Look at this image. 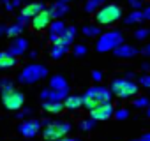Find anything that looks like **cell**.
<instances>
[{
	"mask_svg": "<svg viewBox=\"0 0 150 141\" xmlns=\"http://www.w3.org/2000/svg\"><path fill=\"white\" fill-rule=\"evenodd\" d=\"M111 92L120 99H127L138 94V85L127 78H118L111 83Z\"/></svg>",
	"mask_w": 150,
	"mask_h": 141,
	"instance_id": "6da1fadb",
	"label": "cell"
},
{
	"mask_svg": "<svg viewBox=\"0 0 150 141\" xmlns=\"http://www.w3.org/2000/svg\"><path fill=\"white\" fill-rule=\"evenodd\" d=\"M48 70L44 65H39V63H32L28 67L23 69V73L20 74V81L25 83V85H32V83H37L41 81L42 78H46Z\"/></svg>",
	"mask_w": 150,
	"mask_h": 141,
	"instance_id": "7a4b0ae2",
	"label": "cell"
},
{
	"mask_svg": "<svg viewBox=\"0 0 150 141\" xmlns=\"http://www.w3.org/2000/svg\"><path fill=\"white\" fill-rule=\"evenodd\" d=\"M120 16H122V9H120V6H115V4H108L96 13V20L99 25H111V23L118 21Z\"/></svg>",
	"mask_w": 150,
	"mask_h": 141,
	"instance_id": "3957f363",
	"label": "cell"
},
{
	"mask_svg": "<svg viewBox=\"0 0 150 141\" xmlns=\"http://www.w3.org/2000/svg\"><path fill=\"white\" fill-rule=\"evenodd\" d=\"M122 42H124L122 34L117 32V30H111V32H106V34H103V35L99 37V41H97V44H96V49H97V51H111V49H115L117 46H120Z\"/></svg>",
	"mask_w": 150,
	"mask_h": 141,
	"instance_id": "277c9868",
	"label": "cell"
},
{
	"mask_svg": "<svg viewBox=\"0 0 150 141\" xmlns=\"http://www.w3.org/2000/svg\"><path fill=\"white\" fill-rule=\"evenodd\" d=\"M2 102H4V106H6L7 109L18 111V109L23 106V102H25V95H23L20 90H14V88L11 87V88L2 90Z\"/></svg>",
	"mask_w": 150,
	"mask_h": 141,
	"instance_id": "5b68a950",
	"label": "cell"
},
{
	"mask_svg": "<svg viewBox=\"0 0 150 141\" xmlns=\"http://www.w3.org/2000/svg\"><path fill=\"white\" fill-rule=\"evenodd\" d=\"M69 130H71V125L67 122H51V123L46 125L42 136H44L46 141H57V139L64 137Z\"/></svg>",
	"mask_w": 150,
	"mask_h": 141,
	"instance_id": "8992f818",
	"label": "cell"
},
{
	"mask_svg": "<svg viewBox=\"0 0 150 141\" xmlns=\"http://www.w3.org/2000/svg\"><path fill=\"white\" fill-rule=\"evenodd\" d=\"M113 106L111 102H99L94 109H90V118L99 122V120H108L111 115H113Z\"/></svg>",
	"mask_w": 150,
	"mask_h": 141,
	"instance_id": "52a82bcc",
	"label": "cell"
},
{
	"mask_svg": "<svg viewBox=\"0 0 150 141\" xmlns=\"http://www.w3.org/2000/svg\"><path fill=\"white\" fill-rule=\"evenodd\" d=\"M85 95L92 97L97 102H110L111 101V92L108 88H104V87H90Z\"/></svg>",
	"mask_w": 150,
	"mask_h": 141,
	"instance_id": "ba28073f",
	"label": "cell"
},
{
	"mask_svg": "<svg viewBox=\"0 0 150 141\" xmlns=\"http://www.w3.org/2000/svg\"><path fill=\"white\" fill-rule=\"evenodd\" d=\"M50 23H51V14H50V11H44V9L32 18V28L34 30H44L46 27H50Z\"/></svg>",
	"mask_w": 150,
	"mask_h": 141,
	"instance_id": "9c48e42d",
	"label": "cell"
},
{
	"mask_svg": "<svg viewBox=\"0 0 150 141\" xmlns=\"http://www.w3.org/2000/svg\"><path fill=\"white\" fill-rule=\"evenodd\" d=\"M39 130H41V122L39 120H27L20 125V132L25 137H34Z\"/></svg>",
	"mask_w": 150,
	"mask_h": 141,
	"instance_id": "30bf717a",
	"label": "cell"
},
{
	"mask_svg": "<svg viewBox=\"0 0 150 141\" xmlns=\"http://www.w3.org/2000/svg\"><path fill=\"white\" fill-rule=\"evenodd\" d=\"M27 46H28V42H27L25 39L16 37V39L11 42V46H9V53L14 55V56H20V55H23V53L27 51Z\"/></svg>",
	"mask_w": 150,
	"mask_h": 141,
	"instance_id": "8fae6325",
	"label": "cell"
},
{
	"mask_svg": "<svg viewBox=\"0 0 150 141\" xmlns=\"http://www.w3.org/2000/svg\"><path fill=\"white\" fill-rule=\"evenodd\" d=\"M115 55L118 56V58H131V56H134V55H138V49L134 48V46H129V44H120V46H117L115 49Z\"/></svg>",
	"mask_w": 150,
	"mask_h": 141,
	"instance_id": "7c38bea8",
	"label": "cell"
},
{
	"mask_svg": "<svg viewBox=\"0 0 150 141\" xmlns=\"http://www.w3.org/2000/svg\"><path fill=\"white\" fill-rule=\"evenodd\" d=\"M50 88L55 92H60L62 95H67V81L62 76H53L50 81Z\"/></svg>",
	"mask_w": 150,
	"mask_h": 141,
	"instance_id": "4fadbf2b",
	"label": "cell"
},
{
	"mask_svg": "<svg viewBox=\"0 0 150 141\" xmlns=\"http://www.w3.org/2000/svg\"><path fill=\"white\" fill-rule=\"evenodd\" d=\"M42 109L48 111V113H53V115H58L65 109L64 102L62 101H44L42 102Z\"/></svg>",
	"mask_w": 150,
	"mask_h": 141,
	"instance_id": "5bb4252c",
	"label": "cell"
},
{
	"mask_svg": "<svg viewBox=\"0 0 150 141\" xmlns=\"http://www.w3.org/2000/svg\"><path fill=\"white\" fill-rule=\"evenodd\" d=\"M18 63L16 56L11 55L9 51H0V69H9V67H14Z\"/></svg>",
	"mask_w": 150,
	"mask_h": 141,
	"instance_id": "9a60e30c",
	"label": "cell"
},
{
	"mask_svg": "<svg viewBox=\"0 0 150 141\" xmlns=\"http://www.w3.org/2000/svg\"><path fill=\"white\" fill-rule=\"evenodd\" d=\"M44 9V6L42 4H39V2H32V4H28V6H25L23 9H21V14L23 16H27V18H34L37 13H41Z\"/></svg>",
	"mask_w": 150,
	"mask_h": 141,
	"instance_id": "2e32d148",
	"label": "cell"
},
{
	"mask_svg": "<svg viewBox=\"0 0 150 141\" xmlns=\"http://www.w3.org/2000/svg\"><path fill=\"white\" fill-rule=\"evenodd\" d=\"M64 30H65V25H64L62 21H53V23H50V39H51V41H57V39L64 34Z\"/></svg>",
	"mask_w": 150,
	"mask_h": 141,
	"instance_id": "e0dca14e",
	"label": "cell"
},
{
	"mask_svg": "<svg viewBox=\"0 0 150 141\" xmlns=\"http://www.w3.org/2000/svg\"><path fill=\"white\" fill-rule=\"evenodd\" d=\"M48 11H50L51 18H60V16H64V14L69 11V7H67V4H64V2H55Z\"/></svg>",
	"mask_w": 150,
	"mask_h": 141,
	"instance_id": "ac0fdd59",
	"label": "cell"
},
{
	"mask_svg": "<svg viewBox=\"0 0 150 141\" xmlns=\"http://www.w3.org/2000/svg\"><path fill=\"white\" fill-rule=\"evenodd\" d=\"M64 106H65L67 109H78V108L83 106V99H81L80 95H69V97H65Z\"/></svg>",
	"mask_w": 150,
	"mask_h": 141,
	"instance_id": "d6986e66",
	"label": "cell"
},
{
	"mask_svg": "<svg viewBox=\"0 0 150 141\" xmlns=\"http://www.w3.org/2000/svg\"><path fill=\"white\" fill-rule=\"evenodd\" d=\"M65 53H67V46H60V44H53V48L50 49V55H51V58H55V60L62 58Z\"/></svg>",
	"mask_w": 150,
	"mask_h": 141,
	"instance_id": "ffe728a7",
	"label": "cell"
},
{
	"mask_svg": "<svg viewBox=\"0 0 150 141\" xmlns=\"http://www.w3.org/2000/svg\"><path fill=\"white\" fill-rule=\"evenodd\" d=\"M141 20H145L143 18V13L139 11V9H134L127 18H125V25H132V23H139Z\"/></svg>",
	"mask_w": 150,
	"mask_h": 141,
	"instance_id": "44dd1931",
	"label": "cell"
},
{
	"mask_svg": "<svg viewBox=\"0 0 150 141\" xmlns=\"http://www.w3.org/2000/svg\"><path fill=\"white\" fill-rule=\"evenodd\" d=\"M21 30H23V25L14 23V25L7 27V35H11V37H18V35L21 34Z\"/></svg>",
	"mask_w": 150,
	"mask_h": 141,
	"instance_id": "7402d4cb",
	"label": "cell"
},
{
	"mask_svg": "<svg viewBox=\"0 0 150 141\" xmlns=\"http://www.w3.org/2000/svg\"><path fill=\"white\" fill-rule=\"evenodd\" d=\"M103 2H106V0H88V2H87V6H85V11L87 13H94Z\"/></svg>",
	"mask_w": 150,
	"mask_h": 141,
	"instance_id": "603a6c76",
	"label": "cell"
},
{
	"mask_svg": "<svg viewBox=\"0 0 150 141\" xmlns=\"http://www.w3.org/2000/svg\"><path fill=\"white\" fill-rule=\"evenodd\" d=\"M83 34H85V35H88V37H96V35H99V34H101V30H99V27L88 25V27H85V28H83Z\"/></svg>",
	"mask_w": 150,
	"mask_h": 141,
	"instance_id": "cb8c5ba5",
	"label": "cell"
},
{
	"mask_svg": "<svg viewBox=\"0 0 150 141\" xmlns=\"http://www.w3.org/2000/svg\"><path fill=\"white\" fill-rule=\"evenodd\" d=\"M81 99H83V106H85V108H87L88 111H90V109H94V108H96V106L99 104L97 101H94V99H92V97H88V95H83Z\"/></svg>",
	"mask_w": 150,
	"mask_h": 141,
	"instance_id": "d4e9b609",
	"label": "cell"
},
{
	"mask_svg": "<svg viewBox=\"0 0 150 141\" xmlns=\"http://www.w3.org/2000/svg\"><path fill=\"white\" fill-rule=\"evenodd\" d=\"M148 35H150V30H148V28H139V30L134 32V37H136V39H145V37H148Z\"/></svg>",
	"mask_w": 150,
	"mask_h": 141,
	"instance_id": "484cf974",
	"label": "cell"
},
{
	"mask_svg": "<svg viewBox=\"0 0 150 141\" xmlns=\"http://www.w3.org/2000/svg\"><path fill=\"white\" fill-rule=\"evenodd\" d=\"M127 116H129V111L124 109V108L115 111V118H117V120H124V118H127Z\"/></svg>",
	"mask_w": 150,
	"mask_h": 141,
	"instance_id": "4316f807",
	"label": "cell"
},
{
	"mask_svg": "<svg viewBox=\"0 0 150 141\" xmlns=\"http://www.w3.org/2000/svg\"><path fill=\"white\" fill-rule=\"evenodd\" d=\"M87 51H88V49H87L85 44H78L76 48H74V55H78V56H80V55H87Z\"/></svg>",
	"mask_w": 150,
	"mask_h": 141,
	"instance_id": "83f0119b",
	"label": "cell"
},
{
	"mask_svg": "<svg viewBox=\"0 0 150 141\" xmlns=\"http://www.w3.org/2000/svg\"><path fill=\"white\" fill-rule=\"evenodd\" d=\"M134 106L136 108H145V106H148V99L146 97H139V99L134 101Z\"/></svg>",
	"mask_w": 150,
	"mask_h": 141,
	"instance_id": "f1b7e54d",
	"label": "cell"
},
{
	"mask_svg": "<svg viewBox=\"0 0 150 141\" xmlns=\"http://www.w3.org/2000/svg\"><path fill=\"white\" fill-rule=\"evenodd\" d=\"M94 123H96V120H92V118H90V120H87V122H81V125H80V127H81V130H90V129L94 127Z\"/></svg>",
	"mask_w": 150,
	"mask_h": 141,
	"instance_id": "f546056e",
	"label": "cell"
},
{
	"mask_svg": "<svg viewBox=\"0 0 150 141\" xmlns=\"http://www.w3.org/2000/svg\"><path fill=\"white\" fill-rule=\"evenodd\" d=\"M139 85H143L145 88H150V74H145L139 78Z\"/></svg>",
	"mask_w": 150,
	"mask_h": 141,
	"instance_id": "4dcf8cb0",
	"label": "cell"
},
{
	"mask_svg": "<svg viewBox=\"0 0 150 141\" xmlns=\"http://www.w3.org/2000/svg\"><path fill=\"white\" fill-rule=\"evenodd\" d=\"M20 2H21V0H7V2H6V9H14V7H18L20 6Z\"/></svg>",
	"mask_w": 150,
	"mask_h": 141,
	"instance_id": "1f68e13d",
	"label": "cell"
},
{
	"mask_svg": "<svg viewBox=\"0 0 150 141\" xmlns=\"http://www.w3.org/2000/svg\"><path fill=\"white\" fill-rule=\"evenodd\" d=\"M129 4L132 9H139L141 7V0H129Z\"/></svg>",
	"mask_w": 150,
	"mask_h": 141,
	"instance_id": "d6a6232c",
	"label": "cell"
},
{
	"mask_svg": "<svg viewBox=\"0 0 150 141\" xmlns=\"http://www.w3.org/2000/svg\"><path fill=\"white\" fill-rule=\"evenodd\" d=\"M92 78H94V81H101V80H103V74L99 73V70H94V74H92Z\"/></svg>",
	"mask_w": 150,
	"mask_h": 141,
	"instance_id": "836d02e7",
	"label": "cell"
},
{
	"mask_svg": "<svg viewBox=\"0 0 150 141\" xmlns=\"http://www.w3.org/2000/svg\"><path fill=\"white\" fill-rule=\"evenodd\" d=\"M143 18H145V20H150V6L143 11Z\"/></svg>",
	"mask_w": 150,
	"mask_h": 141,
	"instance_id": "e575fe53",
	"label": "cell"
},
{
	"mask_svg": "<svg viewBox=\"0 0 150 141\" xmlns=\"http://www.w3.org/2000/svg\"><path fill=\"white\" fill-rule=\"evenodd\" d=\"M4 34H7V27L6 25H0V35H4Z\"/></svg>",
	"mask_w": 150,
	"mask_h": 141,
	"instance_id": "d590c367",
	"label": "cell"
},
{
	"mask_svg": "<svg viewBox=\"0 0 150 141\" xmlns=\"http://www.w3.org/2000/svg\"><path fill=\"white\" fill-rule=\"evenodd\" d=\"M139 141H150V132H148V134H143V136L139 137Z\"/></svg>",
	"mask_w": 150,
	"mask_h": 141,
	"instance_id": "8d00e7d4",
	"label": "cell"
},
{
	"mask_svg": "<svg viewBox=\"0 0 150 141\" xmlns=\"http://www.w3.org/2000/svg\"><path fill=\"white\" fill-rule=\"evenodd\" d=\"M141 69H143V70H150V63H148V62H145V63L141 65Z\"/></svg>",
	"mask_w": 150,
	"mask_h": 141,
	"instance_id": "74e56055",
	"label": "cell"
},
{
	"mask_svg": "<svg viewBox=\"0 0 150 141\" xmlns=\"http://www.w3.org/2000/svg\"><path fill=\"white\" fill-rule=\"evenodd\" d=\"M145 53L150 56V44H146V46H145Z\"/></svg>",
	"mask_w": 150,
	"mask_h": 141,
	"instance_id": "f35d334b",
	"label": "cell"
},
{
	"mask_svg": "<svg viewBox=\"0 0 150 141\" xmlns=\"http://www.w3.org/2000/svg\"><path fill=\"white\" fill-rule=\"evenodd\" d=\"M57 141H74V139H69V137L64 136V137H60V139H57Z\"/></svg>",
	"mask_w": 150,
	"mask_h": 141,
	"instance_id": "ab89813d",
	"label": "cell"
},
{
	"mask_svg": "<svg viewBox=\"0 0 150 141\" xmlns=\"http://www.w3.org/2000/svg\"><path fill=\"white\" fill-rule=\"evenodd\" d=\"M57 2H64V4H67V2H71V0H57Z\"/></svg>",
	"mask_w": 150,
	"mask_h": 141,
	"instance_id": "60d3db41",
	"label": "cell"
},
{
	"mask_svg": "<svg viewBox=\"0 0 150 141\" xmlns=\"http://www.w3.org/2000/svg\"><path fill=\"white\" fill-rule=\"evenodd\" d=\"M148 116H150V106H148Z\"/></svg>",
	"mask_w": 150,
	"mask_h": 141,
	"instance_id": "b9f144b4",
	"label": "cell"
},
{
	"mask_svg": "<svg viewBox=\"0 0 150 141\" xmlns=\"http://www.w3.org/2000/svg\"><path fill=\"white\" fill-rule=\"evenodd\" d=\"M132 141H139V139H132Z\"/></svg>",
	"mask_w": 150,
	"mask_h": 141,
	"instance_id": "7bdbcfd3",
	"label": "cell"
},
{
	"mask_svg": "<svg viewBox=\"0 0 150 141\" xmlns=\"http://www.w3.org/2000/svg\"><path fill=\"white\" fill-rule=\"evenodd\" d=\"M25 2H27V0H25Z\"/></svg>",
	"mask_w": 150,
	"mask_h": 141,
	"instance_id": "ee69618b",
	"label": "cell"
}]
</instances>
